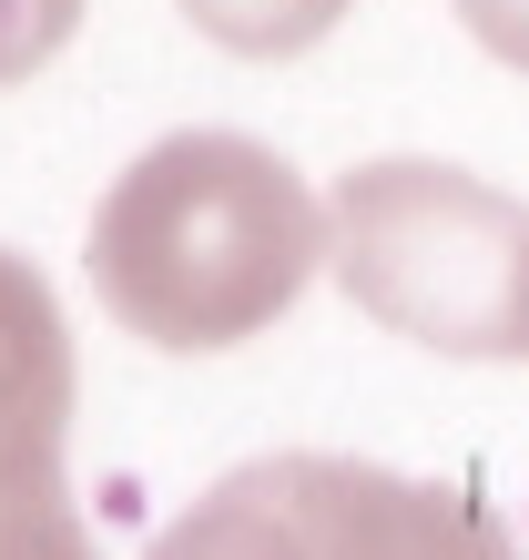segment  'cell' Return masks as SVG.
Here are the masks:
<instances>
[{
	"instance_id": "cell-1",
	"label": "cell",
	"mask_w": 529,
	"mask_h": 560,
	"mask_svg": "<svg viewBox=\"0 0 529 560\" xmlns=\"http://www.w3.org/2000/svg\"><path fill=\"white\" fill-rule=\"evenodd\" d=\"M92 295L122 337L214 357L264 337L326 266V205L245 133H163L92 205Z\"/></svg>"
},
{
	"instance_id": "cell-2",
	"label": "cell",
	"mask_w": 529,
	"mask_h": 560,
	"mask_svg": "<svg viewBox=\"0 0 529 560\" xmlns=\"http://www.w3.org/2000/svg\"><path fill=\"white\" fill-rule=\"evenodd\" d=\"M346 306L438 357H529V205L458 163H356L326 205Z\"/></svg>"
},
{
	"instance_id": "cell-3",
	"label": "cell",
	"mask_w": 529,
	"mask_h": 560,
	"mask_svg": "<svg viewBox=\"0 0 529 560\" xmlns=\"http://www.w3.org/2000/svg\"><path fill=\"white\" fill-rule=\"evenodd\" d=\"M275 489L295 500L316 560H519L509 520L438 479H397L367 458H326V448H285Z\"/></svg>"
},
{
	"instance_id": "cell-4",
	"label": "cell",
	"mask_w": 529,
	"mask_h": 560,
	"mask_svg": "<svg viewBox=\"0 0 529 560\" xmlns=\"http://www.w3.org/2000/svg\"><path fill=\"white\" fill-rule=\"evenodd\" d=\"M61 439H72V326H61L51 276L0 245V500L72 489Z\"/></svg>"
},
{
	"instance_id": "cell-5",
	"label": "cell",
	"mask_w": 529,
	"mask_h": 560,
	"mask_svg": "<svg viewBox=\"0 0 529 560\" xmlns=\"http://www.w3.org/2000/svg\"><path fill=\"white\" fill-rule=\"evenodd\" d=\"M143 560H316V540L295 520V500L275 489V458H255V469L214 479L184 520H163Z\"/></svg>"
},
{
	"instance_id": "cell-6",
	"label": "cell",
	"mask_w": 529,
	"mask_h": 560,
	"mask_svg": "<svg viewBox=\"0 0 529 560\" xmlns=\"http://www.w3.org/2000/svg\"><path fill=\"white\" fill-rule=\"evenodd\" d=\"M193 31L214 51H245V61H285V51H316L356 0H184Z\"/></svg>"
},
{
	"instance_id": "cell-7",
	"label": "cell",
	"mask_w": 529,
	"mask_h": 560,
	"mask_svg": "<svg viewBox=\"0 0 529 560\" xmlns=\"http://www.w3.org/2000/svg\"><path fill=\"white\" fill-rule=\"evenodd\" d=\"M0 560H103L72 510V489H21L0 500Z\"/></svg>"
},
{
	"instance_id": "cell-8",
	"label": "cell",
	"mask_w": 529,
	"mask_h": 560,
	"mask_svg": "<svg viewBox=\"0 0 529 560\" xmlns=\"http://www.w3.org/2000/svg\"><path fill=\"white\" fill-rule=\"evenodd\" d=\"M72 31H82V0H0V92L31 82Z\"/></svg>"
},
{
	"instance_id": "cell-9",
	"label": "cell",
	"mask_w": 529,
	"mask_h": 560,
	"mask_svg": "<svg viewBox=\"0 0 529 560\" xmlns=\"http://www.w3.org/2000/svg\"><path fill=\"white\" fill-rule=\"evenodd\" d=\"M458 21H469L479 51H499L509 72H529V0H458Z\"/></svg>"
}]
</instances>
